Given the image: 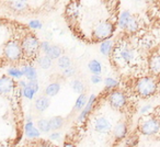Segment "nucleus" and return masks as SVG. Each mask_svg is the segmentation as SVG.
Masks as SVG:
<instances>
[{
  "label": "nucleus",
  "mask_w": 160,
  "mask_h": 147,
  "mask_svg": "<svg viewBox=\"0 0 160 147\" xmlns=\"http://www.w3.org/2000/svg\"><path fill=\"white\" fill-rule=\"evenodd\" d=\"M157 90V83L152 77H142L136 84V91L140 97L148 98Z\"/></svg>",
  "instance_id": "nucleus-1"
},
{
  "label": "nucleus",
  "mask_w": 160,
  "mask_h": 147,
  "mask_svg": "<svg viewBox=\"0 0 160 147\" xmlns=\"http://www.w3.org/2000/svg\"><path fill=\"white\" fill-rule=\"evenodd\" d=\"M115 31V27L111 22H101L93 30V38L96 41H107L110 40Z\"/></svg>",
  "instance_id": "nucleus-2"
},
{
  "label": "nucleus",
  "mask_w": 160,
  "mask_h": 147,
  "mask_svg": "<svg viewBox=\"0 0 160 147\" xmlns=\"http://www.w3.org/2000/svg\"><path fill=\"white\" fill-rule=\"evenodd\" d=\"M21 48L22 52L25 53L29 56H34L38 52L40 48V42H38V38L33 34H28L24 38H23L22 43H21Z\"/></svg>",
  "instance_id": "nucleus-3"
},
{
  "label": "nucleus",
  "mask_w": 160,
  "mask_h": 147,
  "mask_svg": "<svg viewBox=\"0 0 160 147\" xmlns=\"http://www.w3.org/2000/svg\"><path fill=\"white\" fill-rule=\"evenodd\" d=\"M5 55L6 57L9 60H12V62H16V60H19L21 57H22V48H21V45L19 44L16 41H10L6 44L5 46Z\"/></svg>",
  "instance_id": "nucleus-4"
},
{
  "label": "nucleus",
  "mask_w": 160,
  "mask_h": 147,
  "mask_svg": "<svg viewBox=\"0 0 160 147\" xmlns=\"http://www.w3.org/2000/svg\"><path fill=\"white\" fill-rule=\"evenodd\" d=\"M113 52H114V58H116L118 62L124 63V64L132 62L134 58L133 49L127 46L126 44H122L120 46H116Z\"/></svg>",
  "instance_id": "nucleus-5"
},
{
  "label": "nucleus",
  "mask_w": 160,
  "mask_h": 147,
  "mask_svg": "<svg viewBox=\"0 0 160 147\" xmlns=\"http://www.w3.org/2000/svg\"><path fill=\"white\" fill-rule=\"evenodd\" d=\"M160 129V123L159 121L155 120V119H149V120L145 121L140 125V132L144 135H153Z\"/></svg>",
  "instance_id": "nucleus-6"
},
{
  "label": "nucleus",
  "mask_w": 160,
  "mask_h": 147,
  "mask_svg": "<svg viewBox=\"0 0 160 147\" xmlns=\"http://www.w3.org/2000/svg\"><path fill=\"white\" fill-rule=\"evenodd\" d=\"M109 102L113 109H121L126 103V97L121 91H113L111 92V94L109 97Z\"/></svg>",
  "instance_id": "nucleus-7"
},
{
  "label": "nucleus",
  "mask_w": 160,
  "mask_h": 147,
  "mask_svg": "<svg viewBox=\"0 0 160 147\" xmlns=\"http://www.w3.org/2000/svg\"><path fill=\"white\" fill-rule=\"evenodd\" d=\"M149 70L155 76H160V52H155L148 60Z\"/></svg>",
  "instance_id": "nucleus-8"
},
{
  "label": "nucleus",
  "mask_w": 160,
  "mask_h": 147,
  "mask_svg": "<svg viewBox=\"0 0 160 147\" xmlns=\"http://www.w3.org/2000/svg\"><path fill=\"white\" fill-rule=\"evenodd\" d=\"M14 87V81L12 78L8 76L0 77V94H7L13 89Z\"/></svg>",
  "instance_id": "nucleus-9"
},
{
  "label": "nucleus",
  "mask_w": 160,
  "mask_h": 147,
  "mask_svg": "<svg viewBox=\"0 0 160 147\" xmlns=\"http://www.w3.org/2000/svg\"><path fill=\"white\" fill-rule=\"evenodd\" d=\"M94 129L100 133H109L112 129V124L105 118H98L94 121Z\"/></svg>",
  "instance_id": "nucleus-10"
},
{
  "label": "nucleus",
  "mask_w": 160,
  "mask_h": 147,
  "mask_svg": "<svg viewBox=\"0 0 160 147\" xmlns=\"http://www.w3.org/2000/svg\"><path fill=\"white\" fill-rule=\"evenodd\" d=\"M23 73V76L27 77L28 80L30 81H36V78H38V73H36V69L32 66H23L21 68Z\"/></svg>",
  "instance_id": "nucleus-11"
},
{
  "label": "nucleus",
  "mask_w": 160,
  "mask_h": 147,
  "mask_svg": "<svg viewBox=\"0 0 160 147\" xmlns=\"http://www.w3.org/2000/svg\"><path fill=\"white\" fill-rule=\"evenodd\" d=\"M94 101H96V96H94V94H92V96L89 98V100L87 101V104H86L85 109H83L82 111H81V113H80L79 118H78V121H79V122H82V121L86 119V116H87L88 114H89L90 110L92 109V105H93Z\"/></svg>",
  "instance_id": "nucleus-12"
},
{
  "label": "nucleus",
  "mask_w": 160,
  "mask_h": 147,
  "mask_svg": "<svg viewBox=\"0 0 160 147\" xmlns=\"http://www.w3.org/2000/svg\"><path fill=\"white\" fill-rule=\"evenodd\" d=\"M25 134H27L28 137L35 138L40 136V131L34 127L33 123H32V121H31V122H28L27 124H25Z\"/></svg>",
  "instance_id": "nucleus-13"
},
{
  "label": "nucleus",
  "mask_w": 160,
  "mask_h": 147,
  "mask_svg": "<svg viewBox=\"0 0 160 147\" xmlns=\"http://www.w3.org/2000/svg\"><path fill=\"white\" fill-rule=\"evenodd\" d=\"M45 54H46L47 57H49L53 60V59H56V58H59L60 56H62V49H60V47L56 46V45H51L48 51Z\"/></svg>",
  "instance_id": "nucleus-14"
},
{
  "label": "nucleus",
  "mask_w": 160,
  "mask_h": 147,
  "mask_svg": "<svg viewBox=\"0 0 160 147\" xmlns=\"http://www.w3.org/2000/svg\"><path fill=\"white\" fill-rule=\"evenodd\" d=\"M49 105V100L46 97H40L38 100L35 101V108L38 111L43 112L48 108Z\"/></svg>",
  "instance_id": "nucleus-15"
},
{
  "label": "nucleus",
  "mask_w": 160,
  "mask_h": 147,
  "mask_svg": "<svg viewBox=\"0 0 160 147\" xmlns=\"http://www.w3.org/2000/svg\"><path fill=\"white\" fill-rule=\"evenodd\" d=\"M60 90V85L58 83H53L51 85H48L45 89V94L48 97H54L59 92Z\"/></svg>",
  "instance_id": "nucleus-16"
},
{
  "label": "nucleus",
  "mask_w": 160,
  "mask_h": 147,
  "mask_svg": "<svg viewBox=\"0 0 160 147\" xmlns=\"http://www.w3.org/2000/svg\"><path fill=\"white\" fill-rule=\"evenodd\" d=\"M88 67H89V70L91 71L93 75H99V74L101 73V70H102V65H101V63L96 59L90 60L89 64H88Z\"/></svg>",
  "instance_id": "nucleus-17"
},
{
  "label": "nucleus",
  "mask_w": 160,
  "mask_h": 147,
  "mask_svg": "<svg viewBox=\"0 0 160 147\" xmlns=\"http://www.w3.org/2000/svg\"><path fill=\"white\" fill-rule=\"evenodd\" d=\"M132 16L129 13V11H124L121 13L120 18H118V25H120L122 29H126L127 24H128L129 20H131Z\"/></svg>",
  "instance_id": "nucleus-18"
},
{
  "label": "nucleus",
  "mask_w": 160,
  "mask_h": 147,
  "mask_svg": "<svg viewBox=\"0 0 160 147\" xmlns=\"http://www.w3.org/2000/svg\"><path fill=\"white\" fill-rule=\"evenodd\" d=\"M48 123H49V127H51V129L56 131V129H60V127L62 126V124H64V120H62V116H54V118H52L51 120L48 121Z\"/></svg>",
  "instance_id": "nucleus-19"
},
{
  "label": "nucleus",
  "mask_w": 160,
  "mask_h": 147,
  "mask_svg": "<svg viewBox=\"0 0 160 147\" xmlns=\"http://www.w3.org/2000/svg\"><path fill=\"white\" fill-rule=\"evenodd\" d=\"M112 46H113V43H112L111 40L103 41V42L101 43V45H100V52L104 56L110 55V53L112 52Z\"/></svg>",
  "instance_id": "nucleus-20"
},
{
  "label": "nucleus",
  "mask_w": 160,
  "mask_h": 147,
  "mask_svg": "<svg viewBox=\"0 0 160 147\" xmlns=\"http://www.w3.org/2000/svg\"><path fill=\"white\" fill-rule=\"evenodd\" d=\"M126 125L124 123H118L115 126V129H114V135L118 138H123L125 136V134H126Z\"/></svg>",
  "instance_id": "nucleus-21"
},
{
  "label": "nucleus",
  "mask_w": 160,
  "mask_h": 147,
  "mask_svg": "<svg viewBox=\"0 0 160 147\" xmlns=\"http://www.w3.org/2000/svg\"><path fill=\"white\" fill-rule=\"evenodd\" d=\"M57 64H58V67H59L60 69H62V70H64V69H66V68H68V67L71 66L70 58H69L68 56L62 55V56H60V57L58 58Z\"/></svg>",
  "instance_id": "nucleus-22"
},
{
  "label": "nucleus",
  "mask_w": 160,
  "mask_h": 147,
  "mask_svg": "<svg viewBox=\"0 0 160 147\" xmlns=\"http://www.w3.org/2000/svg\"><path fill=\"white\" fill-rule=\"evenodd\" d=\"M87 104V96L85 94H81L79 97H78L77 101H76L75 104V109L76 110H82L83 108Z\"/></svg>",
  "instance_id": "nucleus-23"
},
{
  "label": "nucleus",
  "mask_w": 160,
  "mask_h": 147,
  "mask_svg": "<svg viewBox=\"0 0 160 147\" xmlns=\"http://www.w3.org/2000/svg\"><path fill=\"white\" fill-rule=\"evenodd\" d=\"M38 63L42 69H48V68H51V66H52V59L49 57H47L46 55L38 58Z\"/></svg>",
  "instance_id": "nucleus-24"
},
{
  "label": "nucleus",
  "mask_w": 160,
  "mask_h": 147,
  "mask_svg": "<svg viewBox=\"0 0 160 147\" xmlns=\"http://www.w3.org/2000/svg\"><path fill=\"white\" fill-rule=\"evenodd\" d=\"M71 87H72V89L75 90L76 92H78V94H83V91H85V85L80 80H78V79H76V80H73L72 83H71Z\"/></svg>",
  "instance_id": "nucleus-25"
},
{
  "label": "nucleus",
  "mask_w": 160,
  "mask_h": 147,
  "mask_svg": "<svg viewBox=\"0 0 160 147\" xmlns=\"http://www.w3.org/2000/svg\"><path fill=\"white\" fill-rule=\"evenodd\" d=\"M8 75L10 77H12V78H20V77L23 76V73L18 67H10L8 69Z\"/></svg>",
  "instance_id": "nucleus-26"
},
{
  "label": "nucleus",
  "mask_w": 160,
  "mask_h": 147,
  "mask_svg": "<svg viewBox=\"0 0 160 147\" xmlns=\"http://www.w3.org/2000/svg\"><path fill=\"white\" fill-rule=\"evenodd\" d=\"M38 131L43 132V133H47V132L51 131V127H49V123L47 120H40L38 122Z\"/></svg>",
  "instance_id": "nucleus-27"
},
{
  "label": "nucleus",
  "mask_w": 160,
  "mask_h": 147,
  "mask_svg": "<svg viewBox=\"0 0 160 147\" xmlns=\"http://www.w3.org/2000/svg\"><path fill=\"white\" fill-rule=\"evenodd\" d=\"M137 29H138V22H137V20H136V19L134 18V17H132L131 20H129L128 24H127V27H126V29H125V30H127L128 32H136V31H137Z\"/></svg>",
  "instance_id": "nucleus-28"
},
{
  "label": "nucleus",
  "mask_w": 160,
  "mask_h": 147,
  "mask_svg": "<svg viewBox=\"0 0 160 147\" xmlns=\"http://www.w3.org/2000/svg\"><path fill=\"white\" fill-rule=\"evenodd\" d=\"M10 5L14 10H18V11L24 10L28 7V3L25 1H19V0L18 1H12V3H10Z\"/></svg>",
  "instance_id": "nucleus-29"
},
{
  "label": "nucleus",
  "mask_w": 160,
  "mask_h": 147,
  "mask_svg": "<svg viewBox=\"0 0 160 147\" xmlns=\"http://www.w3.org/2000/svg\"><path fill=\"white\" fill-rule=\"evenodd\" d=\"M104 85H105V87L110 89V88L116 87V86H118V81H116L115 79L111 78V77H108V78L104 79Z\"/></svg>",
  "instance_id": "nucleus-30"
},
{
  "label": "nucleus",
  "mask_w": 160,
  "mask_h": 147,
  "mask_svg": "<svg viewBox=\"0 0 160 147\" xmlns=\"http://www.w3.org/2000/svg\"><path fill=\"white\" fill-rule=\"evenodd\" d=\"M34 94H35V92H34L32 89H30L29 87H25L24 89H23V96H24L25 98L30 99V100H31V99H33Z\"/></svg>",
  "instance_id": "nucleus-31"
},
{
  "label": "nucleus",
  "mask_w": 160,
  "mask_h": 147,
  "mask_svg": "<svg viewBox=\"0 0 160 147\" xmlns=\"http://www.w3.org/2000/svg\"><path fill=\"white\" fill-rule=\"evenodd\" d=\"M75 73H76V69H75V67H72V66L68 67V68H66V69H64V70H62L64 76H66V77L73 76V75H75Z\"/></svg>",
  "instance_id": "nucleus-32"
},
{
  "label": "nucleus",
  "mask_w": 160,
  "mask_h": 147,
  "mask_svg": "<svg viewBox=\"0 0 160 147\" xmlns=\"http://www.w3.org/2000/svg\"><path fill=\"white\" fill-rule=\"evenodd\" d=\"M27 87H29L30 89H32L34 92H38V81H29L27 84Z\"/></svg>",
  "instance_id": "nucleus-33"
},
{
  "label": "nucleus",
  "mask_w": 160,
  "mask_h": 147,
  "mask_svg": "<svg viewBox=\"0 0 160 147\" xmlns=\"http://www.w3.org/2000/svg\"><path fill=\"white\" fill-rule=\"evenodd\" d=\"M29 25H30V28H32V29H41V28H42V23H41V21H38V20L30 21Z\"/></svg>",
  "instance_id": "nucleus-34"
},
{
  "label": "nucleus",
  "mask_w": 160,
  "mask_h": 147,
  "mask_svg": "<svg viewBox=\"0 0 160 147\" xmlns=\"http://www.w3.org/2000/svg\"><path fill=\"white\" fill-rule=\"evenodd\" d=\"M49 47H51V44H49V43L47 42V41H45V42H42L40 44V48L42 49V51L44 52V53H46V52L48 51Z\"/></svg>",
  "instance_id": "nucleus-35"
},
{
  "label": "nucleus",
  "mask_w": 160,
  "mask_h": 147,
  "mask_svg": "<svg viewBox=\"0 0 160 147\" xmlns=\"http://www.w3.org/2000/svg\"><path fill=\"white\" fill-rule=\"evenodd\" d=\"M101 80H102V78H101L100 75H93V76H91V83L94 84V85L100 84Z\"/></svg>",
  "instance_id": "nucleus-36"
},
{
  "label": "nucleus",
  "mask_w": 160,
  "mask_h": 147,
  "mask_svg": "<svg viewBox=\"0 0 160 147\" xmlns=\"http://www.w3.org/2000/svg\"><path fill=\"white\" fill-rule=\"evenodd\" d=\"M49 137H51V139H58V138L60 137V134L59 133H53V134H51V136H49Z\"/></svg>",
  "instance_id": "nucleus-37"
},
{
  "label": "nucleus",
  "mask_w": 160,
  "mask_h": 147,
  "mask_svg": "<svg viewBox=\"0 0 160 147\" xmlns=\"http://www.w3.org/2000/svg\"><path fill=\"white\" fill-rule=\"evenodd\" d=\"M149 109H150V105H145V107L142 108L140 112H142V113H145V112H147V110H149Z\"/></svg>",
  "instance_id": "nucleus-38"
},
{
  "label": "nucleus",
  "mask_w": 160,
  "mask_h": 147,
  "mask_svg": "<svg viewBox=\"0 0 160 147\" xmlns=\"http://www.w3.org/2000/svg\"><path fill=\"white\" fill-rule=\"evenodd\" d=\"M19 85H20V87H22L23 89L27 87V83H25V81H20V83H19Z\"/></svg>",
  "instance_id": "nucleus-39"
},
{
  "label": "nucleus",
  "mask_w": 160,
  "mask_h": 147,
  "mask_svg": "<svg viewBox=\"0 0 160 147\" xmlns=\"http://www.w3.org/2000/svg\"><path fill=\"white\" fill-rule=\"evenodd\" d=\"M64 147H76V146H73V144H71V143H65Z\"/></svg>",
  "instance_id": "nucleus-40"
}]
</instances>
